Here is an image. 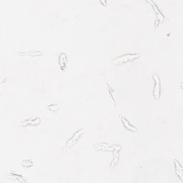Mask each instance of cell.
Instances as JSON below:
<instances>
[{
	"mask_svg": "<svg viewBox=\"0 0 183 183\" xmlns=\"http://www.w3.org/2000/svg\"><path fill=\"white\" fill-rule=\"evenodd\" d=\"M137 57H138L137 54H125V55L120 57H118L117 59H115L114 61H113V62H114V64L125 63V62H129L131 61V60L135 59Z\"/></svg>",
	"mask_w": 183,
	"mask_h": 183,
	"instance_id": "cell-1",
	"label": "cell"
},
{
	"mask_svg": "<svg viewBox=\"0 0 183 183\" xmlns=\"http://www.w3.org/2000/svg\"><path fill=\"white\" fill-rule=\"evenodd\" d=\"M154 79H155V82H156V83H155V89H154V95L155 96V97L157 100H159V97H160V79H159V77L157 75V74H155V75H154Z\"/></svg>",
	"mask_w": 183,
	"mask_h": 183,
	"instance_id": "cell-2",
	"label": "cell"
},
{
	"mask_svg": "<svg viewBox=\"0 0 183 183\" xmlns=\"http://www.w3.org/2000/svg\"><path fill=\"white\" fill-rule=\"evenodd\" d=\"M84 129H80V130H79V131L75 133V135H74V136L72 137V139H70V140H69L68 141V142H67V147H70V146L72 145V144H74V141H75V142H76V140H77V139L79 138V137H80V135H81L82 133L83 132Z\"/></svg>",
	"mask_w": 183,
	"mask_h": 183,
	"instance_id": "cell-3",
	"label": "cell"
},
{
	"mask_svg": "<svg viewBox=\"0 0 183 183\" xmlns=\"http://www.w3.org/2000/svg\"><path fill=\"white\" fill-rule=\"evenodd\" d=\"M122 122H123L124 125L125 126V127L127 128V129H129V130H135V129H136V128L133 127L132 125H131V124L128 122V121L126 120L125 118H122Z\"/></svg>",
	"mask_w": 183,
	"mask_h": 183,
	"instance_id": "cell-4",
	"label": "cell"
}]
</instances>
